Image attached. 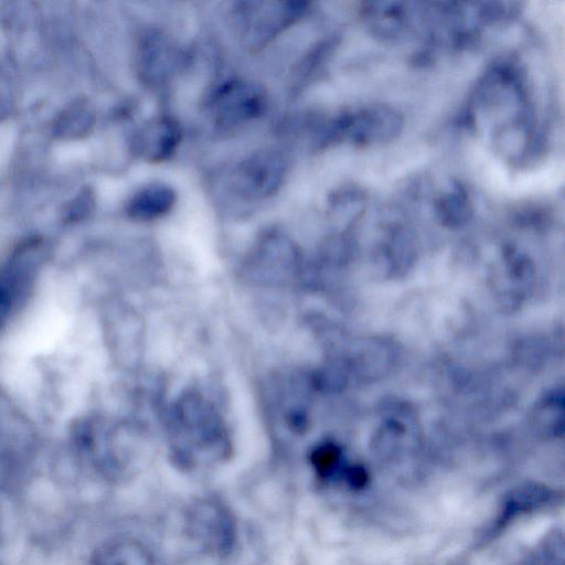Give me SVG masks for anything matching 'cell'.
<instances>
[{
    "mask_svg": "<svg viewBox=\"0 0 565 565\" xmlns=\"http://www.w3.org/2000/svg\"><path fill=\"white\" fill-rule=\"evenodd\" d=\"M89 565H154V562L142 543L131 537L118 536L97 546Z\"/></svg>",
    "mask_w": 565,
    "mask_h": 565,
    "instance_id": "2",
    "label": "cell"
},
{
    "mask_svg": "<svg viewBox=\"0 0 565 565\" xmlns=\"http://www.w3.org/2000/svg\"><path fill=\"white\" fill-rule=\"evenodd\" d=\"M175 193L166 184H150L130 200L128 213L139 220H152L168 213L175 203Z\"/></svg>",
    "mask_w": 565,
    "mask_h": 565,
    "instance_id": "4",
    "label": "cell"
},
{
    "mask_svg": "<svg viewBox=\"0 0 565 565\" xmlns=\"http://www.w3.org/2000/svg\"><path fill=\"white\" fill-rule=\"evenodd\" d=\"M190 536L212 554L230 553L236 541V522L231 510L215 498L194 502L186 515Z\"/></svg>",
    "mask_w": 565,
    "mask_h": 565,
    "instance_id": "1",
    "label": "cell"
},
{
    "mask_svg": "<svg viewBox=\"0 0 565 565\" xmlns=\"http://www.w3.org/2000/svg\"><path fill=\"white\" fill-rule=\"evenodd\" d=\"M339 452L332 445L318 448L312 455V462L321 476H328L337 466Z\"/></svg>",
    "mask_w": 565,
    "mask_h": 565,
    "instance_id": "5",
    "label": "cell"
},
{
    "mask_svg": "<svg viewBox=\"0 0 565 565\" xmlns=\"http://www.w3.org/2000/svg\"><path fill=\"white\" fill-rule=\"evenodd\" d=\"M181 137L179 125L162 117L149 124L141 137V150L151 161H163L175 150Z\"/></svg>",
    "mask_w": 565,
    "mask_h": 565,
    "instance_id": "3",
    "label": "cell"
}]
</instances>
